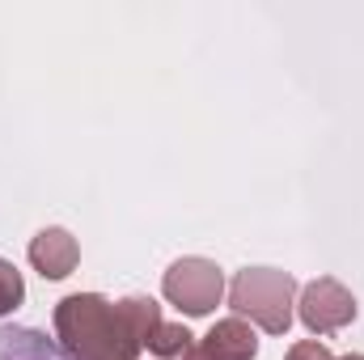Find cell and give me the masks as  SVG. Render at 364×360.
Returning <instances> with one entry per match:
<instances>
[{"label": "cell", "instance_id": "1", "mask_svg": "<svg viewBox=\"0 0 364 360\" xmlns=\"http://www.w3.org/2000/svg\"><path fill=\"white\" fill-rule=\"evenodd\" d=\"M55 335L77 360H136L140 339L127 327L119 301L97 292H73L55 305Z\"/></svg>", "mask_w": 364, "mask_h": 360}, {"label": "cell", "instance_id": "2", "mask_svg": "<svg viewBox=\"0 0 364 360\" xmlns=\"http://www.w3.org/2000/svg\"><path fill=\"white\" fill-rule=\"evenodd\" d=\"M292 297H296V280L275 268H246L229 284L233 318H250L267 335H284L292 327Z\"/></svg>", "mask_w": 364, "mask_h": 360}, {"label": "cell", "instance_id": "3", "mask_svg": "<svg viewBox=\"0 0 364 360\" xmlns=\"http://www.w3.org/2000/svg\"><path fill=\"white\" fill-rule=\"evenodd\" d=\"M161 292H166L170 305H178L186 318H203L225 297V271L216 268L212 259H178L174 268L166 271Z\"/></svg>", "mask_w": 364, "mask_h": 360}, {"label": "cell", "instance_id": "4", "mask_svg": "<svg viewBox=\"0 0 364 360\" xmlns=\"http://www.w3.org/2000/svg\"><path fill=\"white\" fill-rule=\"evenodd\" d=\"M296 314H301V322H305L314 335H335V331H343V327L356 318V297H352L339 280L322 275V280H314V284L301 288Z\"/></svg>", "mask_w": 364, "mask_h": 360}, {"label": "cell", "instance_id": "5", "mask_svg": "<svg viewBox=\"0 0 364 360\" xmlns=\"http://www.w3.org/2000/svg\"><path fill=\"white\" fill-rule=\"evenodd\" d=\"M259 339L246 327V318H220L199 344H191L182 360H255Z\"/></svg>", "mask_w": 364, "mask_h": 360}, {"label": "cell", "instance_id": "6", "mask_svg": "<svg viewBox=\"0 0 364 360\" xmlns=\"http://www.w3.org/2000/svg\"><path fill=\"white\" fill-rule=\"evenodd\" d=\"M30 263H34V271H38L43 280H64V275H73L77 263H81V246H77V238H73L68 229L51 225V229L34 233V242H30Z\"/></svg>", "mask_w": 364, "mask_h": 360}, {"label": "cell", "instance_id": "7", "mask_svg": "<svg viewBox=\"0 0 364 360\" xmlns=\"http://www.w3.org/2000/svg\"><path fill=\"white\" fill-rule=\"evenodd\" d=\"M0 360H77L60 339L34 327H0Z\"/></svg>", "mask_w": 364, "mask_h": 360}, {"label": "cell", "instance_id": "8", "mask_svg": "<svg viewBox=\"0 0 364 360\" xmlns=\"http://www.w3.org/2000/svg\"><path fill=\"white\" fill-rule=\"evenodd\" d=\"M119 309H123L127 327L136 331L140 348H149V344H153V335L161 331V309H157V301H153V297H123V301H119Z\"/></svg>", "mask_w": 364, "mask_h": 360}, {"label": "cell", "instance_id": "9", "mask_svg": "<svg viewBox=\"0 0 364 360\" xmlns=\"http://www.w3.org/2000/svg\"><path fill=\"white\" fill-rule=\"evenodd\" d=\"M191 348V331L182 327V322H161V331L153 335V344H149V352H157L161 360H174L182 356Z\"/></svg>", "mask_w": 364, "mask_h": 360}, {"label": "cell", "instance_id": "10", "mask_svg": "<svg viewBox=\"0 0 364 360\" xmlns=\"http://www.w3.org/2000/svg\"><path fill=\"white\" fill-rule=\"evenodd\" d=\"M21 301H26V280H21V271L13 268L9 259H0V318L13 314Z\"/></svg>", "mask_w": 364, "mask_h": 360}, {"label": "cell", "instance_id": "11", "mask_svg": "<svg viewBox=\"0 0 364 360\" xmlns=\"http://www.w3.org/2000/svg\"><path fill=\"white\" fill-rule=\"evenodd\" d=\"M284 360H335V356H331L318 339H301V344H292V348H288V356H284Z\"/></svg>", "mask_w": 364, "mask_h": 360}, {"label": "cell", "instance_id": "12", "mask_svg": "<svg viewBox=\"0 0 364 360\" xmlns=\"http://www.w3.org/2000/svg\"><path fill=\"white\" fill-rule=\"evenodd\" d=\"M343 360H364V356H360V352H356V356H343Z\"/></svg>", "mask_w": 364, "mask_h": 360}]
</instances>
